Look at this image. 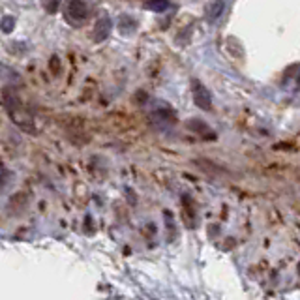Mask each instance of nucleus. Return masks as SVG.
<instances>
[{"label":"nucleus","instance_id":"f257e3e1","mask_svg":"<svg viewBox=\"0 0 300 300\" xmlns=\"http://www.w3.org/2000/svg\"><path fill=\"white\" fill-rule=\"evenodd\" d=\"M88 15V8L83 0H70L68 4V21L71 25H81Z\"/></svg>","mask_w":300,"mask_h":300},{"label":"nucleus","instance_id":"f03ea898","mask_svg":"<svg viewBox=\"0 0 300 300\" xmlns=\"http://www.w3.org/2000/svg\"><path fill=\"white\" fill-rule=\"evenodd\" d=\"M111 28H113V21H111L109 17H102V19H98V21H96V25H94L92 39L96 42V44H102V42H105V39L109 38Z\"/></svg>","mask_w":300,"mask_h":300},{"label":"nucleus","instance_id":"7ed1b4c3","mask_svg":"<svg viewBox=\"0 0 300 300\" xmlns=\"http://www.w3.org/2000/svg\"><path fill=\"white\" fill-rule=\"evenodd\" d=\"M193 102H195L197 107H201L205 111H210L212 109V99H210V94L208 90L203 85L199 83H193Z\"/></svg>","mask_w":300,"mask_h":300},{"label":"nucleus","instance_id":"20e7f679","mask_svg":"<svg viewBox=\"0 0 300 300\" xmlns=\"http://www.w3.org/2000/svg\"><path fill=\"white\" fill-rule=\"evenodd\" d=\"M137 27V23L131 19L130 15H124V17H120V21H118V28H120V32L122 34H131L133 30H135Z\"/></svg>","mask_w":300,"mask_h":300},{"label":"nucleus","instance_id":"39448f33","mask_svg":"<svg viewBox=\"0 0 300 300\" xmlns=\"http://www.w3.org/2000/svg\"><path fill=\"white\" fill-rule=\"evenodd\" d=\"M13 28H15V17L13 15L2 17V21H0V30L4 34H10V32H13Z\"/></svg>","mask_w":300,"mask_h":300},{"label":"nucleus","instance_id":"423d86ee","mask_svg":"<svg viewBox=\"0 0 300 300\" xmlns=\"http://www.w3.org/2000/svg\"><path fill=\"white\" fill-rule=\"evenodd\" d=\"M147 8L152 11H165L169 8V2L167 0H150L147 4Z\"/></svg>","mask_w":300,"mask_h":300},{"label":"nucleus","instance_id":"0eeeda50","mask_svg":"<svg viewBox=\"0 0 300 300\" xmlns=\"http://www.w3.org/2000/svg\"><path fill=\"white\" fill-rule=\"evenodd\" d=\"M42 4H44L45 11H49V13H56L60 6V0H42Z\"/></svg>","mask_w":300,"mask_h":300},{"label":"nucleus","instance_id":"6e6552de","mask_svg":"<svg viewBox=\"0 0 300 300\" xmlns=\"http://www.w3.org/2000/svg\"><path fill=\"white\" fill-rule=\"evenodd\" d=\"M188 128H190V130H195V131H201V133L210 131L208 130V126L203 124V122H199V120H191V122H188Z\"/></svg>","mask_w":300,"mask_h":300},{"label":"nucleus","instance_id":"1a4fd4ad","mask_svg":"<svg viewBox=\"0 0 300 300\" xmlns=\"http://www.w3.org/2000/svg\"><path fill=\"white\" fill-rule=\"evenodd\" d=\"M49 68H51V71H53V75H60V58L56 55L51 56Z\"/></svg>","mask_w":300,"mask_h":300},{"label":"nucleus","instance_id":"9d476101","mask_svg":"<svg viewBox=\"0 0 300 300\" xmlns=\"http://www.w3.org/2000/svg\"><path fill=\"white\" fill-rule=\"evenodd\" d=\"M222 10H224V2H219L218 0V2L212 6V10H210V17H212V19L214 17H218L219 13H222Z\"/></svg>","mask_w":300,"mask_h":300},{"label":"nucleus","instance_id":"9b49d317","mask_svg":"<svg viewBox=\"0 0 300 300\" xmlns=\"http://www.w3.org/2000/svg\"><path fill=\"white\" fill-rule=\"evenodd\" d=\"M6 184V171H4V167L0 165V188Z\"/></svg>","mask_w":300,"mask_h":300}]
</instances>
